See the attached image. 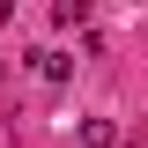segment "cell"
I'll use <instances>...</instances> for the list:
<instances>
[{"mask_svg":"<svg viewBox=\"0 0 148 148\" xmlns=\"http://www.w3.org/2000/svg\"><path fill=\"white\" fill-rule=\"evenodd\" d=\"M82 141L89 148H119V126H111V119H82Z\"/></svg>","mask_w":148,"mask_h":148,"instance_id":"7a4b0ae2","label":"cell"},{"mask_svg":"<svg viewBox=\"0 0 148 148\" xmlns=\"http://www.w3.org/2000/svg\"><path fill=\"white\" fill-rule=\"evenodd\" d=\"M30 67L45 74V82H67V67H74V59H67V52H30Z\"/></svg>","mask_w":148,"mask_h":148,"instance_id":"6da1fadb","label":"cell"}]
</instances>
